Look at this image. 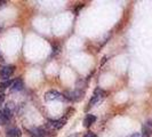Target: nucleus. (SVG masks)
Returning a JSON list of instances; mask_svg holds the SVG:
<instances>
[{"label":"nucleus","instance_id":"obj_9","mask_svg":"<svg viewBox=\"0 0 152 137\" xmlns=\"http://www.w3.org/2000/svg\"><path fill=\"white\" fill-rule=\"evenodd\" d=\"M22 130L17 127H12L6 131V137H21Z\"/></svg>","mask_w":152,"mask_h":137},{"label":"nucleus","instance_id":"obj_8","mask_svg":"<svg viewBox=\"0 0 152 137\" xmlns=\"http://www.w3.org/2000/svg\"><path fill=\"white\" fill-rule=\"evenodd\" d=\"M152 134V120H148L142 127L141 137H150Z\"/></svg>","mask_w":152,"mask_h":137},{"label":"nucleus","instance_id":"obj_12","mask_svg":"<svg viewBox=\"0 0 152 137\" xmlns=\"http://www.w3.org/2000/svg\"><path fill=\"white\" fill-rule=\"evenodd\" d=\"M13 80H6V81H2V82H0V91L2 93V91H5L7 89L8 87H12V85H13Z\"/></svg>","mask_w":152,"mask_h":137},{"label":"nucleus","instance_id":"obj_6","mask_svg":"<svg viewBox=\"0 0 152 137\" xmlns=\"http://www.w3.org/2000/svg\"><path fill=\"white\" fill-rule=\"evenodd\" d=\"M66 120H68V118H66V117L61 118V119H57V120H50L49 123H48V126H49V127H52L53 129L58 130V129H61V128H63V127L65 126Z\"/></svg>","mask_w":152,"mask_h":137},{"label":"nucleus","instance_id":"obj_13","mask_svg":"<svg viewBox=\"0 0 152 137\" xmlns=\"http://www.w3.org/2000/svg\"><path fill=\"white\" fill-rule=\"evenodd\" d=\"M84 137H97L96 136V134L95 133H91V131H88V133H86L85 134Z\"/></svg>","mask_w":152,"mask_h":137},{"label":"nucleus","instance_id":"obj_16","mask_svg":"<svg viewBox=\"0 0 152 137\" xmlns=\"http://www.w3.org/2000/svg\"><path fill=\"white\" fill-rule=\"evenodd\" d=\"M129 137H141V134H138V133H135V134H133V135H130Z\"/></svg>","mask_w":152,"mask_h":137},{"label":"nucleus","instance_id":"obj_18","mask_svg":"<svg viewBox=\"0 0 152 137\" xmlns=\"http://www.w3.org/2000/svg\"><path fill=\"white\" fill-rule=\"evenodd\" d=\"M1 29H2V26H1V24H0V31H1Z\"/></svg>","mask_w":152,"mask_h":137},{"label":"nucleus","instance_id":"obj_15","mask_svg":"<svg viewBox=\"0 0 152 137\" xmlns=\"http://www.w3.org/2000/svg\"><path fill=\"white\" fill-rule=\"evenodd\" d=\"M6 4H7L6 1H4V0H0V9L5 7V6H6Z\"/></svg>","mask_w":152,"mask_h":137},{"label":"nucleus","instance_id":"obj_14","mask_svg":"<svg viewBox=\"0 0 152 137\" xmlns=\"http://www.w3.org/2000/svg\"><path fill=\"white\" fill-rule=\"evenodd\" d=\"M4 101H5V95H4V94H0V106L2 105Z\"/></svg>","mask_w":152,"mask_h":137},{"label":"nucleus","instance_id":"obj_10","mask_svg":"<svg viewBox=\"0 0 152 137\" xmlns=\"http://www.w3.org/2000/svg\"><path fill=\"white\" fill-rule=\"evenodd\" d=\"M12 90L13 91H20L22 90L23 88H24V82H23V80L21 79V78H18V79H16L15 81L13 82V85H12Z\"/></svg>","mask_w":152,"mask_h":137},{"label":"nucleus","instance_id":"obj_17","mask_svg":"<svg viewBox=\"0 0 152 137\" xmlns=\"http://www.w3.org/2000/svg\"><path fill=\"white\" fill-rule=\"evenodd\" d=\"M4 61H5V60H4V55L0 52V62H4Z\"/></svg>","mask_w":152,"mask_h":137},{"label":"nucleus","instance_id":"obj_2","mask_svg":"<svg viewBox=\"0 0 152 137\" xmlns=\"http://www.w3.org/2000/svg\"><path fill=\"white\" fill-rule=\"evenodd\" d=\"M85 91L84 90H79V89H76L73 91H64L63 96L65 97V99L68 101H73V102H77V101H80V99L84 98Z\"/></svg>","mask_w":152,"mask_h":137},{"label":"nucleus","instance_id":"obj_5","mask_svg":"<svg viewBox=\"0 0 152 137\" xmlns=\"http://www.w3.org/2000/svg\"><path fill=\"white\" fill-rule=\"evenodd\" d=\"M12 118V111L9 107H5L0 111V126H5L7 125L8 121Z\"/></svg>","mask_w":152,"mask_h":137},{"label":"nucleus","instance_id":"obj_3","mask_svg":"<svg viewBox=\"0 0 152 137\" xmlns=\"http://www.w3.org/2000/svg\"><path fill=\"white\" fill-rule=\"evenodd\" d=\"M14 71H15V66L14 65H6V66L0 68V78L4 79L5 81L9 80V78L13 76Z\"/></svg>","mask_w":152,"mask_h":137},{"label":"nucleus","instance_id":"obj_7","mask_svg":"<svg viewBox=\"0 0 152 137\" xmlns=\"http://www.w3.org/2000/svg\"><path fill=\"white\" fill-rule=\"evenodd\" d=\"M47 130L44 127H37L30 129V136L31 137H46Z\"/></svg>","mask_w":152,"mask_h":137},{"label":"nucleus","instance_id":"obj_4","mask_svg":"<svg viewBox=\"0 0 152 137\" xmlns=\"http://www.w3.org/2000/svg\"><path fill=\"white\" fill-rule=\"evenodd\" d=\"M45 99L46 101H63L65 97L63 94L58 93L57 90H48L45 93Z\"/></svg>","mask_w":152,"mask_h":137},{"label":"nucleus","instance_id":"obj_1","mask_svg":"<svg viewBox=\"0 0 152 137\" xmlns=\"http://www.w3.org/2000/svg\"><path fill=\"white\" fill-rule=\"evenodd\" d=\"M107 96V91L103 90L102 88H99V87H97V88H95V90H94V94H93V97H91V99L88 102V109L89 107H93L95 106L97 103H99L102 99L104 98Z\"/></svg>","mask_w":152,"mask_h":137},{"label":"nucleus","instance_id":"obj_11","mask_svg":"<svg viewBox=\"0 0 152 137\" xmlns=\"http://www.w3.org/2000/svg\"><path fill=\"white\" fill-rule=\"evenodd\" d=\"M95 121H96V117L94 114H87L84 119V126L86 128H88L93 123H95Z\"/></svg>","mask_w":152,"mask_h":137}]
</instances>
